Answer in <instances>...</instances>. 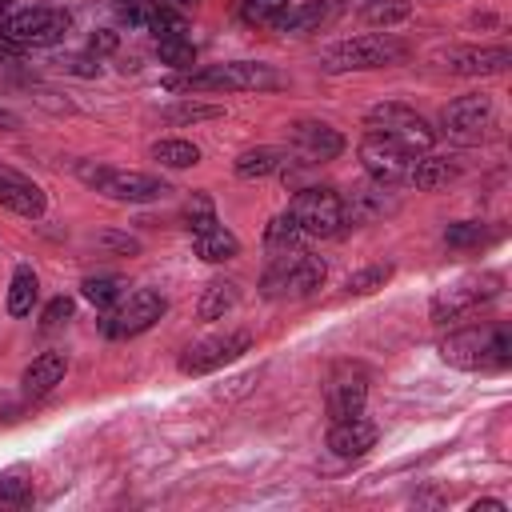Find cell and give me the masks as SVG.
<instances>
[{"label": "cell", "mask_w": 512, "mask_h": 512, "mask_svg": "<svg viewBox=\"0 0 512 512\" xmlns=\"http://www.w3.org/2000/svg\"><path fill=\"white\" fill-rule=\"evenodd\" d=\"M0 208L16 212V216H24V220H40V216L48 212V196H44V188H40L32 176H24V172L0 164Z\"/></svg>", "instance_id": "2e32d148"}, {"label": "cell", "mask_w": 512, "mask_h": 512, "mask_svg": "<svg viewBox=\"0 0 512 512\" xmlns=\"http://www.w3.org/2000/svg\"><path fill=\"white\" fill-rule=\"evenodd\" d=\"M72 28V16L64 8H48V4H32V8H16L0 16V32L20 44V48H48L60 44Z\"/></svg>", "instance_id": "52a82bcc"}, {"label": "cell", "mask_w": 512, "mask_h": 512, "mask_svg": "<svg viewBox=\"0 0 512 512\" xmlns=\"http://www.w3.org/2000/svg\"><path fill=\"white\" fill-rule=\"evenodd\" d=\"M236 8L244 24H276L288 12V0H240Z\"/></svg>", "instance_id": "8d00e7d4"}, {"label": "cell", "mask_w": 512, "mask_h": 512, "mask_svg": "<svg viewBox=\"0 0 512 512\" xmlns=\"http://www.w3.org/2000/svg\"><path fill=\"white\" fill-rule=\"evenodd\" d=\"M64 372H68V356H64V352H40V356L20 372V392H24L28 400H40V396H48V392L64 380Z\"/></svg>", "instance_id": "d6986e66"}, {"label": "cell", "mask_w": 512, "mask_h": 512, "mask_svg": "<svg viewBox=\"0 0 512 512\" xmlns=\"http://www.w3.org/2000/svg\"><path fill=\"white\" fill-rule=\"evenodd\" d=\"M408 56V44L396 36V32H364V36H352V40H340L332 44L324 56H320V68L324 72H368V68H392Z\"/></svg>", "instance_id": "277c9868"}, {"label": "cell", "mask_w": 512, "mask_h": 512, "mask_svg": "<svg viewBox=\"0 0 512 512\" xmlns=\"http://www.w3.org/2000/svg\"><path fill=\"white\" fill-rule=\"evenodd\" d=\"M172 4H180V8H188V4H200V0H172Z\"/></svg>", "instance_id": "7bdbcfd3"}, {"label": "cell", "mask_w": 512, "mask_h": 512, "mask_svg": "<svg viewBox=\"0 0 512 512\" xmlns=\"http://www.w3.org/2000/svg\"><path fill=\"white\" fill-rule=\"evenodd\" d=\"M288 160L292 152L288 148H276V144H260V148H248L232 160V172L240 180H264V176H276V172H288Z\"/></svg>", "instance_id": "44dd1931"}, {"label": "cell", "mask_w": 512, "mask_h": 512, "mask_svg": "<svg viewBox=\"0 0 512 512\" xmlns=\"http://www.w3.org/2000/svg\"><path fill=\"white\" fill-rule=\"evenodd\" d=\"M304 240H308V236H304V228L296 224V216H292L288 208H284L280 216H272V220H268V228H264V248H268L272 256L296 252Z\"/></svg>", "instance_id": "4316f807"}, {"label": "cell", "mask_w": 512, "mask_h": 512, "mask_svg": "<svg viewBox=\"0 0 512 512\" xmlns=\"http://www.w3.org/2000/svg\"><path fill=\"white\" fill-rule=\"evenodd\" d=\"M364 400H368V372L360 364H340L328 384H324V404H328V416L332 420H344V416H356L364 412Z\"/></svg>", "instance_id": "9a60e30c"}, {"label": "cell", "mask_w": 512, "mask_h": 512, "mask_svg": "<svg viewBox=\"0 0 512 512\" xmlns=\"http://www.w3.org/2000/svg\"><path fill=\"white\" fill-rule=\"evenodd\" d=\"M440 64L452 76H496L512 64V48L508 44H484V48H448L440 56Z\"/></svg>", "instance_id": "e0dca14e"}, {"label": "cell", "mask_w": 512, "mask_h": 512, "mask_svg": "<svg viewBox=\"0 0 512 512\" xmlns=\"http://www.w3.org/2000/svg\"><path fill=\"white\" fill-rule=\"evenodd\" d=\"M460 176V164H452L448 156H432V152H420L412 156L408 172H404V184L420 188V192H432V188H444Z\"/></svg>", "instance_id": "7402d4cb"}, {"label": "cell", "mask_w": 512, "mask_h": 512, "mask_svg": "<svg viewBox=\"0 0 512 512\" xmlns=\"http://www.w3.org/2000/svg\"><path fill=\"white\" fill-rule=\"evenodd\" d=\"M36 296H40V280H36V272H32L28 264H16V272H12V280H8V296H4L8 316H16V320L32 316Z\"/></svg>", "instance_id": "cb8c5ba5"}, {"label": "cell", "mask_w": 512, "mask_h": 512, "mask_svg": "<svg viewBox=\"0 0 512 512\" xmlns=\"http://www.w3.org/2000/svg\"><path fill=\"white\" fill-rule=\"evenodd\" d=\"M212 224H220L212 196H208V192H192V196L184 200V228L196 236V232H204V228H212Z\"/></svg>", "instance_id": "4dcf8cb0"}, {"label": "cell", "mask_w": 512, "mask_h": 512, "mask_svg": "<svg viewBox=\"0 0 512 512\" xmlns=\"http://www.w3.org/2000/svg\"><path fill=\"white\" fill-rule=\"evenodd\" d=\"M500 276L496 272H472V276H460L452 284H444L436 296H432V320L436 324H456L464 316H472L480 304H488L496 292H500Z\"/></svg>", "instance_id": "9c48e42d"}, {"label": "cell", "mask_w": 512, "mask_h": 512, "mask_svg": "<svg viewBox=\"0 0 512 512\" xmlns=\"http://www.w3.org/2000/svg\"><path fill=\"white\" fill-rule=\"evenodd\" d=\"M32 504V480L24 472H0V508Z\"/></svg>", "instance_id": "d590c367"}, {"label": "cell", "mask_w": 512, "mask_h": 512, "mask_svg": "<svg viewBox=\"0 0 512 512\" xmlns=\"http://www.w3.org/2000/svg\"><path fill=\"white\" fill-rule=\"evenodd\" d=\"M8 8H12V0H0V16H4V12H8Z\"/></svg>", "instance_id": "ee69618b"}, {"label": "cell", "mask_w": 512, "mask_h": 512, "mask_svg": "<svg viewBox=\"0 0 512 512\" xmlns=\"http://www.w3.org/2000/svg\"><path fill=\"white\" fill-rule=\"evenodd\" d=\"M440 360L460 372H500L512 360V336L500 324L460 328L440 340Z\"/></svg>", "instance_id": "7a4b0ae2"}, {"label": "cell", "mask_w": 512, "mask_h": 512, "mask_svg": "<svg viewBox=\"0 0 512 512\" xmlns=\"http://www.w3.org/2000/svg\"><path fill=\"white\" fill-rule=\"evenodd\" d=\"M472 512H504V500H476Z\"/></svg>", "instance_id": "60d3db41"}, {"label": "cell", "mask_w": 512, "mask_h": 512, "mask_svg": "<svg viewBox=\"0 0 512 512\" xmlns=\"http://www.w3.org/2000/svg\"><path fill=\"white\" fill-rule=\"evenodd\" d=\"M224 108L220 104H200V100H180L172 108H164L168 124H204V120H220Z\"/></svg>", "instance_id": "d6a6232c"}, {"label": "cell", "mask_w": 512, "mask_h": 512, "mask_svg": "<svg viewBox=\"0 0 512 512\" xmlns=\"http://www.w3.org/2000/svg\"><path fill=\"white\" fill-rule=\"evenodd\" d=\"M388 280H392V264H368V268H360V272H352L344 280V292L348 296H368V292L384 288Z\"/></svg>", "instance_id": "836d02e7"}, {"label": "cell", "mask_w": 512, "mask_h": 512, "mask_svg": "<svg viewBox=\"0 0 512 512\" xmlns=\"http://www.w3.org/2000/svg\"><path fill=\"white\" fill-rule=\"evenodd\" d=\"M148 156L160 164V168H192L200 164V148L192 140H180V136H164L148 148Z\"/></svg>", "instance_id": "83f0119b"}, {"label": "cell", "mask_w": 512, "mask_h": 512, "mask_svg": "<svg viewBox=\"0 0 512 512\" xmlns=\"http://www.w3.org/2000/svg\"><path fill=\"white\" fill-rule=\"evenodd\" d=\"M392 208V200L384 196V184L380 188H360L352 196H344V224L360 228V224H372L376 216H384Z\"/></svg>", "instance_id": "d4e9b609"}, {"label": "cell", "mask_w": 512, "mask_h": 512, "mask_svg": "<svg viewBox=\"0 0 512 512\" xmlns=\"http://www.w3.org/2000/svg\"><path fill=\"white\" fill-rule=\"evenodd\" d=\"M192 248H196V256L208 260V264H224V260L240 256V240H236V232H228L224 224H212V228L196 232V236H192Z\"/></svg>", "instance_id": "484cf974"}, {"label": "cell", "mask_w": 512, "mask_h": 512, "mask_svg": "<svg viewBox=\"0 0 512 512\" xmlns=\"http://www.w3.org/2000/svg\"><path fill=\"white\" fill-rule=\"evenodd\" d=\"M408 16H412V4H408V0H368V4H364V20H368V24L392 28V24L408 20Z\"/></svg>", "instance_id": "e575fe53"}, {"label": "cell", "mask_w": 512, "mask_h": 512, "mask_svg": "<svg viewBox=\"0 0 512 512\" xmlns=\"http://www.w3.org/2000/svg\"><path fill=\"white\" fill-rule=\"evenodd\" d=\"M288 212L296 216V224L304 228V236H340L344 224V196L336 188H304L288 200Z\"/></svg>", "instance_id": "30bf717a"}, {"label": "cell", "mask_w": 512, "mask_h": 512, "mask_svg": "<svg viewBox=\"0 0 512 512\" xmlns=\"http://www.w3.org/2000/svg\"><path fill=\"white\" fill-rule=\"evenodd\" d=\"M20 52H24V48H20V44H12V40L0 32V56H20Z\"/></svg>", "instance_id": "b9f144b4"}, {"label": "cell", "mask_w": 512, "mask_h": 512, "mask_svg": "<svg viewBox=\"0 0 512 512\" xmlns=\"http://www.w3.org/2000/svg\"><path fill=\"white\" fill-rule=\"evenodd\" d=\"M440 128H444V136H452L460 144H480L496 128V104H492V96H484V92L456 96L440 112Z\"/></svg>", "instance_id": "8fae6325"}, {"label": "cell", "mask_w": 512, "mask_h": 512, "mask_svg": "<svg viewBox=\"0 0 512 512\" xmlns=\"http://www.w3.org/2000/svg\"><path fill=\"white\" fill-rule=\"evenodd\" d=\"M488 240H496V232L484 220H460V224H448L444 228V244L448 248H480Z\"/></svg>", "instance_id": "f546056e"}, {"label": "cell", "mask_w": 512, "mask_h": 512, "mask_svg": "<svg viewBox=\"0 0 512 512\" xmlns=\"http://www.w3.org/2000/svg\"><path fill=\"white\" fill-rule=\"evenodd\" d=\"M16 128H20V116H16L12 108L0 104V132H16Z\"/></svg>", "instance_id": "ab89813d"}, {"label": "cell", "mask_w": 512, "mask_h": 512, "mask_svg": "<svg viewBox=\"0 0 512 512\" xmlns=\"http://www.w3.org/2000/svg\"><path fill=\"white\" fill-rule=\"evenodd\" d=\"M88 52H92V56L116 52V32H112V28H96V32L88 36Z\"/></svg>", "instance_id": "f35d334b"}, {"label": "cell", "mask_w": 512, "mask_h": 512, "mask_svg": "<svg viewBox=\"0 0 512 512\" xmlns=\"http://www.w3.org/2000/svg\"><path fill=\"white\" fill-rule=\"evenodd\" d=\"M376 436H380V428L364 412H356V416L332 420V428H328V452L340 456V460H356L368 448H376Z\"/></svg>", "instance_id": "ac0fdd59"}, {"label": "cell", "mask_w": 512, "mask_h": 512, "mask_svg": "<svg viewBox=\"0 0 512 512\" xmlns=\"http://www.w3.org/2000/svg\"><path fill=\"white\" fill-rule=\"evenodd\" d=\"M164 84L172 92H276L284 88V76L260 60H228V64L188 68L184 76H172Z\"/></svg>", "instance_id": "6da1fadb"}, {"label": "cell", "mask_w": 512, "mask_h": 512, "mask_svg": "<svg viewBox=\"0 0 512 512\" xmlns=\"http://www.w3.org/2000/svg\"><path fill=\"white\" fill-rule=\"evenodd\" d=\"M164 296L156 288H132L124 292L112 308H104V320H100V332L108 340H132L140 332H148L160 316H164Z\"/></svg>", "instance_id": "ba28073f"}, {"label": "cell", "mask_w": 512, "mask_h": 512, "mask_svg": "<svg viewBox=\"0 0 512 512\" xmlns=\"http://www.w3.org/2000/svg\"><path fill=\"white\" fill-rule=\"evenodd\" d=\"M68 316H72V300H68V296H56V300L44 308V320H40V328H44V332H52V328H60Z\"/></svg>", "instance_id": "74e56055"}, {"label": "cell", "mask_w": 512, "mask_h": 512, "mask_svg": "<svg viewBox=\"0 0 512 512\" xmlns=\"http://www.w3.org/2000/svg\"><path fill=\"white\" fill-rule=\"evenodd\" d=\"M356 152H360L364 172H368L376 184H404V172H408V164H412V152H404L396 140H388V136H380V132H368Z\"/></svg>", "instance_id": "5bb4252c"}, {"label": "cell", "mask_w": 512, "mask_h": 512, "mask_svg": "<svg viewBox=\"0 0 512 512\" xmlns=\"http://www.w3.org/2000/svg\"><path fill=\"white\" fill-rule=\"evenodd\" d=\"M156 56L172 68H192L196 64V44L188 32H172V36H156Z\"/></svg>", "instance_id": "f1b7e54d"}, {"label": "cell", "mask_w": 512, "mask_h": 512, "mask_svg": "<svg viewBox=\"0 0 512 512\" xmlns=\"http://www.w3.org/2000/svg\"><path fill=\"white\" fill-rule=\"evenodd\" d=\"M328 280V264L304 248L284 252L268 264V272L260 276V296L264 300H304L316 288H324Z\"/></svg>", "instance_id": "5b68a950"}, {"label": "cell", "mask_w": 512, "mask_h": 512, "mask_svg": "<svg viewBox=\"0 0 512 512\" xmlns=\"http://www.w3.org/2000/svg\"><path fill=\"white\" fill-rule=\"evenodd\" d=\"M76 176L92 188V192H100V196H108V200H116V204H152V200H164L172 188L160 180V176H152V172H136V168H116V164H100V160H80L76 164Z\"/></svg>", "instance_id": "3957f363"}, {"label": "cell", "mask_w": 512, "mask_h": 512, "mask_svg": "<svg viewBox=\"0 0 512 512\" xmlns=\"http://www.w3.org/2000/svg\"><path fill=\"white\" fill-rule=\"evenodd\" d=\"M80 296H84L88 304H96V308H112V304L124 296V280H120V276H88V280L80 284Z\"/></svg>", "instance_id": "1f68e13d"}, {"label": "cell", "mask_w": 512, "mask_h": 512, "mask_svg": "<svg viewBox=\"0 0 512 512\" xmlns=\"http://www.w3.org/2000/svg\"><path fill=\"white\" fill-rule=\"evenodd\" d=\"M364 124H368V132H380V136L396 140V144H400L404 152H412V156H420V152H428V148L436 144V128H432L416 108H408V104H400V100L372 104V108L364 112Z\"/></svg>", "instance_id": "8992f818"}, {"label": "cell", "mask_w": 512, "mask_h": 512, "mask_svg": "<svg viewBox=\"0 0 512 512\" xmlns=\"http://www.w3.org/2000/svg\"><path fill=\"white\" fill-rule=\"evenodd\" d=\"M340 8H344V0H304V4L288 8V12L276 20V28L288 32V36H304V32H316V28L332 24V20L340 16Z\"/></svg>", "instance_id": "ffe728a7"}, {"label": "cell", "mask_w": 512, "mask_h": 512, "mask_svg": "<svg viewBox=\"0 0 512 512\" xmlns=\"http://www.w3.org/2000/svg\"><path fill=\"white\" fill-rule=\"evenodd\" d=\"M236 304H240V284L228 280V276H216V280L204 284L200 304H196V316H200V320H224Z\"/></svg>", "instance_id": "603a6c76"}, {"label": "cell", "mask_w": 512, "mask_h": 512, "mask_svg": "<svg viewBox=\"0 0 512 512\" xmlns=\"http://www.w3.org/2000/svg\"><path fill=\"white\" fill-rule=\"evenodd\" d=\"M288 152L300 156V164H328L344 152V136L324 120H296L288 124Z\"/></svg>", "instance_id": "4fadbf2b"}, {"label": "cell", "mask_w": 512, "mask_h": 512, "mask_svg": "<svg viewBox=\"0 0 512 512\" xmlns=\"http://www.w3.org/2000/svg\"><path fill=\"white\" fill-rule=\"evenodd\" d=\"M248 348H252V332H244V328L220 332V336H204V340H196V344L184 348L180 372H184V376H208V372H216V368L240 360Z\"/></svg>", "instance_id": "7c38bea8"}]
</instances>
